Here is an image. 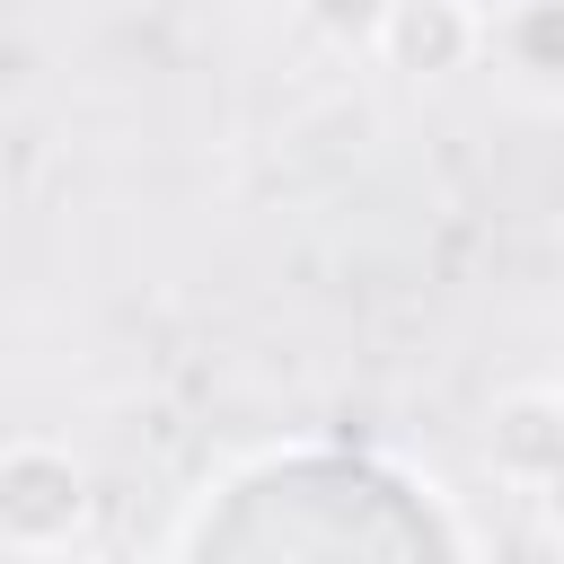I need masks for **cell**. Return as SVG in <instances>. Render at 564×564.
<instances>
[{
    "instance_id": "obj_6",
    "label": "cell",
    "mask_w": 564,
    "mask_h": 564,
    "mask_svg": "<svg viewBox=\"0 0 564 564\" xmlns=\"http://www.w3.org/2000/svg\"><path fill=\"white\" fill-rule=\"evenodd\" d=\"M35 564H97V555H88V546H70V555H35Z\"/></svg>"
},
{
    "instance_id": "obj_2",
    "label": "cell",
    "mask_w": 564,
    "mask_h": 564,
    "mask_svg": "<svg viewBox=\"0 0 564 564\" xmlns=\"http://www.w3.org/2000/svg\"><path fill=\"white\" fill-rule=\"evenodd\" d=\"M485 35H494V18L476 0H388L370 53L388 70H405V79H449V70H467L485 53Z\"/></svg>"
},
{
    "instance_id": "obj_1",
    "label": "cell",
    "mask_w": 564,
    "mask_h": 564,
    "mask_svg": "<svg viewBox=\"0 0 564 564\" xmlns=\"http://www.w3.org/2000/svg\"><path fill=\"white\" fill-rule=\"evenodd\" d=\"M97 520V485L62 441H0V555H70Z\"/></svg>"
},
{
    "instance_id": "obj_5",
    "label": "cell",
    "mask_w": 564,
    "mask_h": 564,
    "mask_svg": "<svg viewBox=\"0 0 564 564\" xmlns=\"http://www.w3.org/2000/svg\"><path fill=\"white\" fill-rule=\"evenodd\" d=\"M300 18L317 35H335V44H370L379 18H388V0H300Z\"/></svg>"
},
{
    "instance_id": "obj_4",
    "label": "cell",
    "mask_w": 564,
    "mask_h": 564,
    "mask_svg": "<svg viewBox=\"0 0 564 564\" xmlns=\"http://www.w3.org/2000/svg\"><path fill=\"white\" fill-rule=\"evenodd\" d=\"M485 18H494L485 53H502L520 79H538V88L564 97V0H502Z\"/></svg>"
},
{
    "instance_id": "obj_3",
    "label": "cell",
    "mask_w": 564,
    "mask_h": 564,
    "mask_svg": "<svg viewBox=\"0 0 564 564\" xmlns=\"http://www.w3.org/2000/svg\"><path fill=\"white\" fill-rule=\"evenodd\" d=\"M485 449H494V467H502L511 485L538 494V476H546L555 449H564V397H555V388H520V397H502Z\"/></svg>"
}]
</instances>
